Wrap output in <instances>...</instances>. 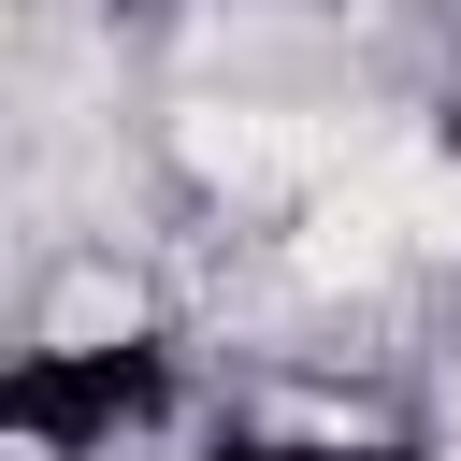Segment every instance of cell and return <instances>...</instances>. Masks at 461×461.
<instances>
[{
	"label": "cell",
	"instance_id": "cell-1",
	"mask_svg": "<svg viewBox=\"0 0 461 461\" xmlns=\"http://www.w3.org/2000/svg\"><path fill=\"white\" fill-rule=\"evenodd\" d=\"M173 346L158 331H72V346H0V461H115L173 418Z\"/></svg>",
	"mask_w": 461,
	"mask_h": 461
},
{
	"label": "cell",
	"instance_id": "cell-2",
	"mask_svg": "<svg viewBox=\"0 0 461 461\" xmlns=\"http://www.w3.org/2000/svg\"><path fill=\"white\" fill-rule=\"evenodd\" d=\"M187 461H432L418 432H216Z\"/></svg>",
	"mask_w": 461,
	"mask_h": 461
},
{
	"label": "cell",
	"instance_id": "cell-3",
	"mask_svg": "<svg viewBox=\"0 0 461 461\" xmlns=\"http://www.w3.org/2000/svg\"><path fill=\"white\" fill-rule=\"evenodd\" d=\"M432 144H447V173H461V101H447V115H432Z\"/></svg>",
	"mask_w": 461,
	"mask_h": 461
}]
</instances>
